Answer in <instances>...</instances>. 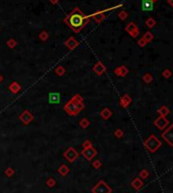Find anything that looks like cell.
Masks as SVG:
<instances>
[{
    "label": "cell",
    "instance_id": "obj_1",
    "mask_svg": "<svg viewBox=\"0 0 173 193\" xmlns=\"http://www.w3.org/2000/svg\"><path fill=\"white\" fill-rule=\"evenodd\" d=\"M86 16H83L78 9H75L69 16L66 18V21L68 22L71 28L76 31H79L80 29L85 26V22H84V18Z\"/></svg>",
    "mask_w": 173,
    "mask_h": 193
},
{
    "label": "cell",
    "instance_id": "obj_2",
    "mask_svg": "<svg viewBox=\"0 0 173 193\" xmlns=\"http://www.w3.org/2000/svg\"><path fill=\"white\" fill-rule=\"evenodd\" d=\"M111 188L104 181H100L92 188L93 193H111Z\"/></svg>",
    "mask_w": 173,
    "mask_h": 193
},
{
    "label": "cell",
    "instance_id": "obj_3",
    "mask_svg": "<svg viewBox=\"0 0 173 193\" xmlns=\"http://www.w3.org/2000/svg\"><path fill=\"white\" fill-rule=\"evenodd\" d=\"M160 145H161L160 142H159L154 136H152V137L146 142V147H147V149L149 150L150 152H152V153L156 151V150L160 147Z\"/></svg>",
    "mask_w": 173,
    "mask_h": 193
},
{
    "label": "cell",
    "instance_id": "obj_4",
    "mask_svg": "<svg viewBox=\"0 0 173 193\" xmlns=\"http://www.w3.org/2000/svg\"><path fill=\"white\" fill-rule=\"evenodd\" d=\"M82 154H83V156L85 157L87 160H92V158L96 155V151H95L94 149H92V148L88 147L86 148L85 150H83V152H82Z\"/></svg>",
    "mask_w": 173,
    "mask_h": 193
},
{
    "label": "cell",
    "instance_id": "obj_5",
    "mask_svg": "<svg viewBox=\"0 0 173 193\" xmlns=\"http://www.w3.org/2000/svg\"><path fill=\"white\" fill-rule=\"evenodd\" d=\"M141 7L143 11H152L154 8V2L150 1V0H143Z\"/></svg>",
    "mask_w": 173,
    "mask_h": 193
},
{
    "label": "cell",
    "instance_id": "obj_6",
    "mask_svg": "<svg viewBox=\"0 0 173 193\" xmlns=\"http://www.w3.org/2000/svg\"><path fill=\"white\" fill-rule=\"evenodd\" d=\"M64 156H65V158L67 159L68 161H70V162H74L75 159H77V157H78V154H77V152H75L71 148V149H69L67 152H66Z\"/></svg>",
    "mask_w": 173,
    "mask_h": 193
},
{
    "label": "cell",
    "instance_id": "obj_7",
    "mask_svg": "<svg viewBox=\"0 0 173 193\" xmlns=\"http://www.w3.org/2000/svg\"><path fill=\"white\" fill-rule=\"evenodd\" d=\"M49 99L51 103H59L60 102V95L58 93H51L49 95Z\"/></svg>",
    "mask_w": 173,
    "mask_h": 193
},
{
    "label": "cell",
    "instance_id": "obj_8",
    "mask_svg": "<svg viewBox=\"0 0 173 193\" xmlns=\"http://www.w3.org/2000/svg\"><path fill=\"white\" fill-rule=\"evenodd\" d=\"M132 185H133V187L135 188V189H140V188L143 186V182L141 181V179L136 178L135 180L132 182Z\"/></svg>",
    "mask_w": 173,
    "mask_h": 193
},
{
    "label": "cell",
    "instance_id": "obj_9",
    "mask_svg": "<svg viewBox=\"0 0 173 193\" xmlns=\"http://www.w3.org/2000/svg\"><path fill=\"white\" fill-rule=\"evenodd\" d=\"M59 173H60L61 175H63V176H65V175H67L68 173H69V168H67L65 165L61 166L60 169H59Z\"/></svg>",
    "mask_w": 173,
    "mask_h": 193
},
{
    "label": "cell",
    "instance_id": "obj_10",
    "mask_svg": "<svg viewBox=\"0 0 173 193\" xmlns=\"http://www.w3.org/2000/svg\"><path fill=\"white\" fill-rule=\"evenodd\" d=\"M66 45H67V46H69L70 48H71V49H73V48H74L75 46H77V42H75L74 38H71L67 43H66Z\"/></svg>",
    "mask_w": 173,
    "mask_h": 193
},
{
    "label": "cell",
    "instance_id": "obj_11",
    "mask_svg": "<svg viewBox=\"0 0 173 193\" xmlns=\"http://www.w3.org/2000/svg\"><path fill=\"white\" fill-rule=\"evenodd\" d=\"M134 29H135V31L137 29V28H136V26H135V24H134V23H130V24H129V26H127V31H130V33H133Z\"/></svg>",
    "mask_w": 173,
    "mask_h": 193
},
{
    "label": "cell",
    "instance_id": "obj_12",
    "mask_svg": "<svg viewBox=\"0 0 173 193\" xmlns=\"http://www.w3.org/2000/svg\"><path fill=\"white\" fill-rule=\"evenodd\" d=\"M148 175H149V174H148V172L146 171V170H143V171L140 173L141 178H143V179H146V178H147V177H148Z\"/></svg>",
    "mask_w": 173,
    "mask_h": 193
},
{
    "label": "cell",
    "instance_id": "obj_13",
    "mask_svg": "<svg viewBox=\"0 0 173 193\" xmlns=\"http://www.w3.org/2000/svg\"><path fill=\"white\" fill-rule=\"evenodd\" d=\"M55 183H56V182H55L54 179H49V180L47 181V184L50 186V187H53V186L55 185Z\"/></svg>",
    "mask_w": 173,
    "mask_h": 193
},
{
    "label": "cell",
    "instance_id": "obj_14",
    "mask_svg": "<svg viewBox=\"0 0 173 193\" xmlns=\"http://www.w3.org/2000/svg\"><path fill=\"white\" fill-rule=\"evenodd\" d=\"M13 173H14V171H13L12 169H10V168H8V169L6 170V175H7V176H11V175H13Z\"/></svg>",
    "mask_w": 173,
    "mask_h": 193
},
{
    "label": "cell",
    "instance_id": "obj_15",
    "mask_svg": "<svg viewBox=\"0 0 173 193\" xmlns=\"http://www.w3.org/2000/svg\"><path fill=\"white\" fill-rule=\"evenodd\" d=\"M154 20H152V19H149V20H147V26H150V28H152V26H154Z\"/></svg>",
    "mask_w": 173,
    "mask_h": 193
},
{
    "label": "cell",
    "instance_id": "obj_16",
    "mask_svg": "<svg viewBox=\"0 0 173 193\" xmlns=\"http://www.w3.org/2000/svg\"><path fill=\"white\" fill-rule=\"evenodd\" d=\"M93 166H94V168H99L100 166H101V164H100V162L99 161H96V162H94V164H93Z\"/></svg>",
    "mask_w": 173,
    "mask_h": 193
},
{
    "label": "cell",
    "instance_id": "obj_17",
    "mask_svg": "<svg viewBox=\"0 0 173 193\" xmlns=\"http://www.w3.org/2000/svg\"><path fill=\"white\" fill-rule=\"evenodd\" d=\"M120 18H122V19H125V18L127 17V13H126V12L120 13Z\"/></svg>",
    "mask_w": 173,
    "mask_h": 193
},
{
    "label": "cell",
    "instance_id": "obj_18",
    "mask_svg": "<svg viewBox=\"0 0 173 193\" xmlns=\"http://www.w3.org/2000/svg\"><path fill=\"white\" fill-rule=\"evenodd\" d=\"M150 1H152V2H154V1H157V0H150Z\"/></svg>",
    "mask_w": 173,
    "mask_h": 193
}]
</instances>
